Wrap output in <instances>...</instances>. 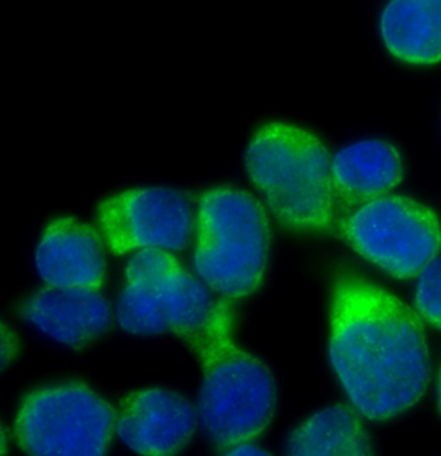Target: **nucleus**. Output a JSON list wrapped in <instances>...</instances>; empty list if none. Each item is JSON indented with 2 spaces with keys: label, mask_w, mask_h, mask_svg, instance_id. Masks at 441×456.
<instances>
[{
  "label": "nucleus",
  "mask_w": 441,
  "mask_h": 456,
  "mask_svg": "<svg viewBox=\"0 0 441 456\" xmlns=\"http://www.w3.org/2000/svg\"><path fill=\"white\" fill-rule=\"evenodd\" d=\"M329 355L338 380L361 415L387 421L425 395L431 358L425 328L411 307L354 273L334 281Z\"/></svg>",
  "instance_id": "nucleus-1"
},
{
  "label": "nucleus",
  "mask_w": 441,
  "mask_h": 456,
  "mask_svg": "<svg viewBox=\"0 0 441 456\" xmlns=\"http://www.w3.org/2000/svg\"><path fill=\"white\" fill-rule=\"evenodd\" d=\"M245 167L275 218L293 232L318 235L334 224L332 156L309 128L270 121L256 128Z\"/></svg>",
  "instance_id": "nucleus-2"
},
{
  "label": "nucleus",
  "mask_w": 441,
  "mask_h": 456,
  "mask_svg": "<svg viewBox=\"0 0 441 456\" xmlns=\"http://www.w3.org/2000/svg\"><path fill=\"white\" fill-rule=\"evenodd\" d=\"M233 307L224 298L218 323L197 358L202 383L198 415L216 449L254 442L275 415L277 387L269 367L233 338Z\"/></svg>",
  "instance_id": "nucleus-3"
},
{
  "label": "nucleus",
  "mask_w": 441,
  "mask_h": 456,
  "mask_svg": "<svg viewBox=\"0 0 441 456\" xmlns=\"http://www.w3.org/2000/svg\"><path fill=\"white\" fill-rule=\"evenodd\" d=\"M193 265L224 298L249 297L269 267L270 228L263 205L240 188L212 187L198 200Z\"/></svg>",
  "instance_id": "nucleus-4"
},
{
  "label": "nucleus",
  "mask_w": 441,
  "mask_h": 456,
  "mask_svg": "<svg viewBox=\"0 0 441 456\" xmlns=\"http://www.w3.org/2000/svg\"><path fill=\"white\" fill-rule=\"evenodd\" d=\"M116 433V410L79 381L28 392L16 413L14 436L31 455H102Z\"/></svg>",
  "instance_id": "nucleus-5"
},
{
  "label": "nucleus",
  "mask_w": 441,
  "mask_h": 456,
  "mask_svg": "<svg viewBox=\"0 0 441 456\" xmlns=\"http://www.w3.org/2000/svg\"><path fill=\"white\" fill-rule=\"evenodd\" d=\"M340 230L358 256L397 281L420 275L441 249L439 216L406 196L389 193L349 210Z\"/></svg>",
  "instance_id": "nucleus-6"
},
{
  "label": "nucleus",
  "mask_w": 441,
  "mask_h": 456,
  "mask_svg": "<svg viewBox=\"0 0 441 456\" xmlns=\"http://www.w3.org/2000/svg\"><path fill=\"white\" fill-rule=\"evenodd\" d=\"M98 224L114 255L142 249L181 250L196 228V214L179 191L138 187L100 202Z\"/></svg>",
  "instance_id": "nucleus-7"
},
{
  "label": "nucleus",
  "mask_w": 441,
  "mask_h": 456,
  "mask_svg": "<svg viewBox=\"0 0 441 456\" xmlns=\"http://www.w3.org/2000/svg\"><path fill=\"white\" fill-rule=\"evenodd\" d=\"M195 429L190 402L162 387L128 393L116 410V436L139 454H176L189 444Z\"/></svg>",
  "instance_id": "nucleus-8"
},
{
  "label": "nucleus",
  "mask_w": 441,
  "mask_h": 456,
  "mask_svg": "<svg viewBox=\"0 0 441 456\" xmlns=\"http://www.w3.org/2000/svg\"><path fill=\"white\" fill-rule=\"evenodd\" d=\"M20 316L48 338L84 349L112 323L109 302L99 289L45 284L19 306Z\"/></svg>",
  "instance_id": "nucleus-9"
},
{
  "label": "nucleus",
  "mask_w": 441,
  "mask_h": 456,
  "mask_svg": "<svg viewBox=\"0 0 441 456\" xmlns=\"http://www.w3.org/2000/svg\"><path fill=\"white\" fill-rule=\"evenodd\" d=\"M36 266L45 284L100 290L105 281L101 233L73 216L52 219L36 244Z\"/></svg>",
  "instance_id": "nucleus-10"
},
{
  "label": "nucleus",
  "mask_w": 441,
  "mask_h": 456,
  "mask_svg": "<svg viewBox=\"0 0 441 456\" xmlns=\"http://www.w3.org/2000/svg\"><path fill=\"white\" fill-rule=\"evenodd\" d=\"M403 178L400 151L382 139L351 142L332 159L335 200L349 210L389 195Z\"/></svg>",
  "instance_id": "nucleus-11"
},
{
  "label": "nucleus",
  "mask_w": 441,
  "mask_h": 456,
  "mask_svg": "<svg viewBox=\"0 0 441 456\" xmlns=\"http://www.w3.org/2000/svg\"><path fill=\"white\" fill-rule=\"evenodd\" d=\"M384 47L414 67L441 62V0H391L381 14Z\"/></svg>",
  "instance_id": "nucleus-12"
},
{
  "label": "nucleus",
  "mask_w": 441,
  "mask_h": 456,
  "mask_svg": "<svg viewBox=\"0 0 441 456\" xmlns=\"http://www.w3.org/2000/svg\"><path fill=\"white\" fill-rule=\"evenodd\" d=\"M169 330L197 355L218 323L224 298L215 301L207 288L180 264L161 284Z\"/></svg>",
  "instance_id": "nucleus-13"
},
{
  "label": "nucleus",
  "mask_w": 441,
  "mask_h": 456,
  "mask_svg": "<svg viewBox=\"0 0 441 456\" xmlns=\"http://www.w3.org/2000/svg\"><path fill=\"white\" fill-rule=\"evenodd\" d=\"M292 455H368L372 442L351 407H326L299 424L286 441Z\"/></svg>",
  "instance_id": "nucleus-14"
},
{
  "label": "nucleus",
  "mask_w": 441,
  "mask_h": 456,
  "mask_svg": "<svg viewBox=\"0 0 441 456\" xmlns=\"http://www.w3.org/2000/svg\"><path fill=\"white\" fill-rule=\"evenodd\" d=\"M161 284L126 281L116 304L119 326L140 336L159 335L169 330Z\"/></svg>",
  "instance_id": "nucleus-15"
},
{
  "label": "nucleus",
  "mask_w": 441,
  "mask_h": 456,
  "mask_svg": "<svg viewBox=\"0 0 441 456\" xmlns=\"http://www.w3.org/2000/svg\"><path fill=\"white\" fill-rule=\"evenodd\" d=\"M414 305L426 323L441 330V256H435L418 275Z\"/></svg>",
  "instance_id": "nucleus-16"
},
{
  "label": "nucleus",
  "mask_w": 441,
  "mask_h": 456,
  "mask_svg": "<svg viewBox=\"0 0 441 456\" xmlns=\"http://www.w3.org/2000/svg\"><path fill=\"white\" fill-rule=\"evenodd\" d=\"M178 265V259L169 250H138L127 262L124 276L130 281L161 284Z\"/></svg>",
  "instance_id": "nucleus-17"
},
{
  "label": "nucleus",
  "mask_w": 441,
  "mask_h": 456,
  "mask_svg": "<svg viewBox=\"0 0 441 456\" xmlns=\"http://www.w3.org/2000/svg\"><path fill=\"white\" fill-rule=\"evenodd\" d=\"M20 341L16 333L7 324H2V366L3 369L12 363L19 355Z\"/></svg>",
  "instance_id": "nucleus-18"
},
{
  "label": "nucleus",
  "mask_w": 441,
  "mask_h": 456,
  "mask_svg": "<svg viewBox=\"0 0 441 456\" xmlns=\"http://www.w3.org/2000/svg\"><path fill=\"white\" fill-rule=\"evenodd\" d=\"M227 454L259 455L266 454V452L261 450V447L253 444V442H246V444H241L238 446L233 447L229 452H227Z\"/></svg>",
  "instance_id": "nucleus-19"
},
{
  "label": "nucleus",
  "mask_w": 441,
  "mask_h": 456,
  "mask_svg": "<svg viewBox=\"0 0 441 456\" xmlns=\"http://www.w3.org/2000/svg\"><path fill=\"white\" fill-rule=\"evenodd\" d=\"M437 407H439V411L441 412V369L439 370V375H437Z\"/></svg>",
  "instance_id": "nucleus-20"
}]
</instances>
